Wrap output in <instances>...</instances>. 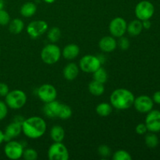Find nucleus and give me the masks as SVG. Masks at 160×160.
<instances>
[{
    "mask_svg": "<svg viewBox=\"0 0 160 160\" xmlns=\"http://www.w3.org/2000/svg\"><path fill=\"white\" fill-rule=\"evenodd\" d=\"M46 129V123L40 117H31L24 119L22 123V132L28 138H40L45 134Z\"/></svg>",
    "mask_w": 160,
    "mask_h": 160,
    "instance_id": "nucleus-1",
    "label": "nucleus"
},
{
    "mask_svg": "<svg viewBox=\"0 0 160 160\" xmlns=\"http://www.w3.org/2000/svg\"><path fill=\"white\" fill-rule=\"evenodd\" d=\"M134 95L126 88H117L110 95V104L112 107L120 110L131 108L134 104Z\"/></svg>",
    "mask_w": 160,
    "mask_h": 160,
    "instance_id": "nucleus-2",
    "label": "nucleus"
},
{
    "mask_svg": "<svg viewBox=\"0 0 160 160\" xmlns=\"http://www.w3.org/2000/svg\"><path fill=\"white\" fill-rule=\"evenodd\" d=\"M5 102L12 109H19L25 106L27 102V95L20 89L9 91L5 97Z\"/></svg>",
    "mask_w": 160,
    "mask_h": 160,
    "instance_id": "nucleus-3",
    "label": "nucleus"
},
{
    "mask_svg": "<svg viewBox=\"0 0 160 160\" xmlns=\"http://www.w3.org/2000/svg\"><path fill=\"white\" fill-rule=\"evenodd\" d=\"M61 50L56 43H50L45 45L41 52V59L45 63L52 65L60 59Z\"/></svg>",
    "mask_w": 160,
    "mask_h": 160,
    "instance_id": "nucleus-4",
    "label": "nucleus"
},
{
    "mask_svg": "<svg viewBox=\"0 0 160 160\" xmlns=\"http://www.w3.org/2000/svg\"><path fill=\"white\" fill-rule=\"evenodd\" d=\"M48 158L50 160H68L69 151L62 142H54L48 150Z\"/></svg>",
    "mask_w": 160,
    "mask_h": 160,
    "instance_id": "nucleus-5",
    "label": "nucleus"
},
{
    "mask_svg": "<svg viewBox=\"0 0 160 160\" xmlns=\"http://www.w3.org/2000/svg\"><path fill=\"white\" fill-rule=\"evenodd\" d=\"M134 12L137 18L142 21L150 20L154 15L155 7L151 2L144 0L138 3L134 9Z\"/></svg>",
    "mask_w": 160,
    "mask_h": 160,
    "instance_id": "nucleus-6",
    "label": "nucleus"
},
{
    "mask_svg": "<svg viewBox=\"0 0 160 160\" xmlns=\"http://www.w3.org/2000/svg\"><path fill=\"white\" fill-rule=\"evenodd\" d=\"M80 69L84 73H93L100 67L102 63L97 56L86 55L81 59L79 62Z\"/></svg>",
    "mask_w": 160,
    "mask_h": 160,
    "instance_id": "nucleus-7",
    "label": "nucleus"
},
{
    "mask_svg": "<svg viewBox=\"0 0 160 160\" xmlns=\"http://www.w3.org/2000/svg\"><path fill=\"white\" fill-rule=\"evenodd\" d=\"M24 146L20 142L17 141H9L6 142L4 148V153L9 159L17 160L20 159L23 156Z\"/></svg>",
    "mask_w": 160,
    "mask_h": 160,
    "instance_id": "nucleus-8",
    "label": "nucleus"
},
{
    "mask_svg": "<svg viewBox=\"0 0 160 160\" xmlns=\"http://www.w3.org/2000/svg\"><path fill=\"white\" fill-rule=\"evenodd\" d=\"M26 30L30 37L32 38H38L48 31V25L45 20H34L28 25Z\"/></svg>",
    "mask_w": 160,
    "mask_h": 160,
    "instance_id": "nucleus-9",
    "label": "nucleus"
},
{
    "mask_svg": "<svg viewBox=\"0 0 160 160\" xmlns=\"http://www.w3.org/2000/svg\"><path fill=\"white\" fill-rule=\"evenodd\" d=\"M128 23L123 18L117 17L112 19L109 25V31L111 35L114 38H120L127 32Z\"/></svg>",
    "mask_w": 160,
    "mask_h": 160,
    "instance_id": "nucleus-10",
    "label": "nucleus"
},
{
    "mask_svg": "<svg viewBox=\"0 0 160 160\" xmlns=\"http://www.w3.org/2000/svg\"><path fill=\"white\" fill-rule=\"evenodd\" d=\"M37 95L41 101L46 103L56 99L57 91L52 84H44L38 88Z\"/></svg>",
    "mask_w": 160,
    "mask_h": 160,
    "instance_id": "nucleus-11",
    "label": "nucleus"
},
{
    "mask_svg": "<svg viewBox=\"0 0 160 160\" xmlns=\"http://www.w3.org/2000/svg\"><path fill=\"white\" fill-rule=\"evenodd\" d=\"M133 106L138 112L141 113H148L153 109L154 102L151 97L143 95L134 98Z\"/></svg>",
    "mask_w": 160,
    "mask_h": 160,
    "instance_id": "nucleus-12",
    "label": "nucleus"
},
{
    "mask_svg": "<svg viewBox=\"0 0 160 160\" xmlns=\"http://www.w3.org/2000/svg\"><path fill=\"white\" fill-rule=\"evenodd\" d=\"M145 123L149 132L157 133L160 131V111L153 110L147 113Z\"/></svg>",
    "mask_w": 160,
    "mask_h": 160,
    "instance_id": "nucleus-13",
    "label": "nucleus"
},
{
    "mask_svg": "<svg viewBox=\"0 0 160 160\" xmlns=\"http://www.w3.org/2000/svg\"><path fill=\"white\" fill-rule=\"evenodd\" d=\"M61 106H62V103L59 102V101H56V100H53V101L45 103V106L43 107L44 114L48 118H58Z\"/></svg>",
    "mask_w": 160,
    "mask_h": 160,
    "instance_id": "nucleus-14",
    "label": "nucleus"
},
{
    "mask_svg": "<svg viewBox=\"0 0 160 160\" xmlns=\"http://www.w3.org/2000/svg\"><path fill=\"white\" fill-rule=\"evenodd\" d=\"M22 132V123L12 121L7 125L5 130V142H9L12 138L18 137Z\"/></svg>",
    "mask_w": 160,
    "mask_h": 160,
    "instance_id": "nucleus-15",
    "label": "nucleus"
},
{
    "mask_svg": "<svg viewBox=\"0 0 160 160\" xmlns=\"http://www.w3.org/2000/svg\"><path fill=\"white\" fill-rule=\"evenodd\" d=\"M98 46L103 52H111L117 47V42L112 36H105L98 42Z\"/></svg>",
    "mask_w": 160,
    "mask_h": 160,
    "instance_id": "nucleus-16",
    "label": "nucleus"
},
{
    "mask_svg": "<svg viewBox=\"0 0 160 160\" xmlns=\"http://www.w3.org/2000/svg\"><path fill=\"white\" fill-rule=\"evenodd\" d=\"M79 67L74 62L67 64L63 69V77L67 81H73L79 74Z\"/></svg>",
    "mask_w": 160,
    "mask_h": 160,
    "instance_id": "nucleus-17",
    "label": "nucleus"
},
{
    "mask_svg": "<svg viewBox=\"0 0 160 160\" xmlns=\"http://www.w3.org/2000/svg\"><path fill=\"white\" fill-rule=\"evenodd\" d=\"M80 53V48L76 44H69L66 45L62 52V55L67 60H72L78 56Z\"/></svg>",
    "mask_w": 160,
    "mask_h": 160,
    "instance_id": "nucleus-18",
    "label": "nucleus"
},
{
    "mask_svg": "<svg viewBox=\"0 0 160 160\" xmlns=\"http://www.w3.org/2000/svg\"><path fill=\"white\" fill-rule=\"evenodd\" d=\"M142 30H143L142 22L138 19L131 21L127 27V31L132 37L138 36L142 32Z\"/></svg>",
    "mask_w": 160,
    "mask_h": 160,
    "instance_id": "nucleus-19",
    "label": "nucleus"
},
{
    "mask_svg": "<svg viewBox=\"0 0 160 160\" xmlns=\"http://www.w3.org/2000/svg\"><path fill=\"white\" fill-rule=\"evenodd\" d=\"M37 12V6L34 2H27L24 4L22 5L20 8V14L23 17L29 18L33 17Z\"/></svg>",
    "mask_w": 160,
    "mask_h": 160,
    "instance_id": "nucleus-20",
    "label": "nucleus"
},
{
    "mask_svg": "<svg viewBox=\"0 0 160 160\" xmlns=\"http://www.w3.org/2000/svg\"><path fill=\"white\" fill-rule=\"evenodd\" d=\"M50 137L54 142H62L65 138V131L62 127L55 125L50 130Z\"/></svg>",
    "mask_w": 160,
    "mask_h": 160,
    "instance_id": "nucleus-21",
    "label": "nucleus"
},
{
    "mask_svg": "<svg viewBox=\"0 0 160 160\" xmlns=\"http://www.w3.org/2000/svg\"><path fill=\"white\" fill-rule=\"evenodd\" d=\"M88 91L95 96H100L105 92V85L103 83L93 80L88 84Z\"/></svg>",
    "mask_w": 160,
    "mask_h": 160,
    "instance_id": "nucleus-22",
    "label": "nucleus"
},
{
    "mask_svg": "<svg viewBox=\"0 0 160 160\" xmlns=\"http://www.w3.org/2000/svg\"><path fill=\"white\" fill-rule=\"evenodd\" d=\"M8 25H9V32L13 34H18L21 33L24 28V23L21 19L19 18H15L10 20Z\"/></svg>",
    "mask_w": 160,
    "mask_h": 160,
    "instance_id": "nucleus-23",
    "label": "nucleus"
},
{
    "mask_svg": "<svg viewBox=\"0 0 160 160\" xmlns=\"http://www.w3.org/2000/svg\"><path fill=\"white\" fill-rule=\"evenodd\" d=\"M95 111L100 117H106L112 112V106L108 102H102L96 106Z\"/></svg>",
    "mask_w": 160,
    "mask_h": 160,
    "instance_id": "nucleus-24",
    "label": "nucleus"
},
{
    "mask_svg": "<svg viewBox=\"0 0 160 160\" xmlns=\"http://www.w3.org/2000/svg\"><path fill=\"white\" fill-rule=\"evenodd\" d=\"M47 31H48L47 38L51 42V43H56V42L60 40L62 32H61V30L58 27H53V28H50Z\"/></svg>",
    "mask_w": 160,
    "mask_h": 160,
    "instance_id": "nucleus-25",
    "label": "nucleus"
},
{
    "mask_svg": "<svg viewBox=\"0 0 160 160\" xmlns=\"http://www.w3.org/2000/svg\"><path fill=\"white\" fill-rule=\"evenodd\" d=\"M159 138L155 133L150 132L149 134H147L145 138V145L149 148H155L159 145Z\"/></svg>",
    "mask_w": 160,
    "mask_h": 160,
    "instance_id": "nucleus-26",
    "label": "nucleus"
},
{
    "mask_svg": "<svg viewBox=\"0 0 160 160\" xmlns=\"http://www.w3.org/2000/svg\"><path fill=\"white\" fill-rule=\"evenodd\" d=\"M93 78L94 80L98 81V82L105 84L108 79L107 71L103 67H100L98 70H96L93 73Z\"/></svg>",
    "mask_w": 160,
    "mask_h": 160,
    "instance_id": "nucleus-27",
    "label": "nucleus"
},
{
    "mask_svg": "<svg viewBox=\"0 0 160 160\" xmlns=\"http://www.w3.org/2000/svg\"><path fill=\"white\" fill-rule=\"evenodd\" d=\"M72 114H73V111H72L71 108L68 105L62 103L58 118L61 119V120H68L72 117Z\"/></svg>",
    "mask_w": 160,
    "mask_h": 160,
    "instance_id": "nucleus-28",
    "label": "nucleus"
},
{
    "mask_svg": "<svg viewBox=\"0 0 160 160\" xmlns=\"http://www.w3.org/2000/svg\"><path fill=\"white\" fill-rule=\"evenodd\" d=\"M113 160H131L132 156L128 152L125 150H118L112 155Z\"/></svg>",
    "mask_w": 160,
    "mask_h": 160,
    "instance_id": "nucleus-29",
    "label": "nucleus"
},
{
    "mask_svg": "<svg viewBox=\"0 0 160 160\" xmlns=\"http://www.w3.org/2000/svg\"><path fill=\"white\" fill-rule=\"evenodd\" d=\"M38 152L34 148H26L23 150V156L22 157L25 160H36L38 159Z\"/></svg>",
    "mask_w": 160,
    "mask_h": 160,
    "instance_id": "nucleus-30",
    "label": "nucleus"
},
{
    "mask_svg": "<svg viewBox=\"0 0 160 160\" xmlns=\"http://www.w3.org/2000/svg\"><path fill=\"white\" fill-rule=\"evenodd\" d=\"M10 22V16L7 11L4 9L0 10V25L2 26H6Z\"/></svg>",
    "mask_w": 160,
    "mask_h": 160,
    "instance_id": "nucleus-31",
    "label": "nucleus"
},
{
    "mask_svg": "<svg viewBox=\"0 0 160 160\" xmlns=\"http://www.w3.org/2000/svg\"><path fill=\"white\" fill-rule=\"evenodd\" d=\"M98 153L101 157L102 158H107L111 156V148H109L108 145H102L98 147Z\"/></svg>",
    "mask_w": 160,
    "mask_h": 160,
    "instance_id": "nucleus-32",
    "label": "nucleus"
},
{
    "mask_svg": "<svg viewBox=\"0 0 160 160\" xmlns=\"http://www.w3.org/2000/svg\"><path fill=\"white\" fill-rule=\"evenodd\" d=\"M117 45L119 46V48L121 50H128L130 47V41L128 38L124 37V36H122V37L119 38V41L117 42Z\"/></svg>",
    "mask_w": 160,
    "mask_h": 160,
    "instance_id": "nucleus-33",
    "label": "nucleus"
},
{
    "mask_svg": "<svg viewBox=\"0 0 160 160\" xmlns=\"http://www.w3.org/2000/svg\"><path fill=\"white\" fill-rule=\"evenodd\" d=\"M8 114V106L5 102L0 100V121L4 120Z\"/></svg>",
    "mask_w": 160,
    "mask_h": 160,
    "instance_id": "nucleus-34",
    "label": "nucleus"
},
{
    "mask_svg": "<svg viewBox=\"0 0 160 160\" xmlns=\"http://www.w3.org/2000/svg\"><path fill=\"white\" fill-rule=\"evenodd\" d=\"M135 131L139 135H143V134H146V132L148 131V129H147V127L145 125V123H139V124H138L136 126Z\"/></svg>",
    "mask_w": 160,
    "mask_h": 160,
    "instance_id": "nucleus-35",
    "label": "nucleus"
},
{
    "mask_svg": "<svg viewBox=\"0 0 160 160\" xmlns=\"http://www.w3.org/2000/svg\"><path fill=\"white\" fill-rule=\"evenodd\" d=\"M9 86H8L6 83H0V96L6 97V95L9 93Z\"/></svg>",
    "mask_w": 160,
    "mask_h": 160,
    "instance_id": "nucleus-36",
    "label": "nucleus"
},
{
    "mask_svg": "<svg viewBox=\"0 0 160 160\" xmlns=\"http://www.w3.org/2000/svg\"><path fill=\"white\" fill-rule=\"evenodd\" d=\"M152 100L156 104L160 105V91H158V92H155L154 95L152 96Z\"/></svg>",
    "mask_w": 160,
    "mask_h": 160,
    "instance_id": "nucleus-37",
    "label": "nucleus"
},
{
    "mask_svg": "<svg viewBox=\"0 0 160 160\" xmlns=\"http://www.w3.org/2000/svg\"><path fill=\"white\" fill-rule=\"evenodd\" d=\"M142 26H143V29L148 30L152 27V23L150 20H142Z\"/></svg>",
    "mask_w": 160,
    "mask_h": 160,
    "instance_id": "nucleus-38",
    "label": "nucleus"
},
{
    "mask_svg": "<svg viewBox=\"0 0 160 160\" xmlns=\"http://www.w3.org/2000/svg\"><path fill=\"white\" fill-rule=\"evenodd\" d=\"M23 120H24V118H23V117L20 115L15 116V117H14V119H13V121L18 122V123H23Z\"/></svg>",
    "mask_w": 160,
    "mask_h": 160,
    "instance_id": "nucleus-39",
    "label": "nucleus"
},
{
    "mask_svg": "<svg viewBox=\"0 0 160 160\" xmlns=\"http://www.w3.org/2000/svg\"><path fill=\"white\" fill-rule=\"evenodd\" d=\"M5 142V134L2 130H0V145Z\"/></svg>",
    "mask_w": 160,
    "mask_h": 160,
    "instance_id": "nucleus-40",
    "label": "nucleus"
},
{
    "mask_svg": "<svg viewBox=\"0 0 160 160\" xmlns=\"http://www.w3.org/2000/svg\"><path fill=\"white\" fill-rule=\"evenodd\" d=\"M5 6V0H0V10L4 9Z\"/></svg>",
    "mask_w": 160,
    "mask_h": 160,
    "instance_id": "nucleus-41",
    "label": "nucleus"
},
{
    "mask_svg": "<svg viewBox=\"0 0 160 160\" xmlns=\"http://www.w3.org/2000/svg\"><path fill=\"white\" fill-rule=\"evenodd\" d=\"M43 1L45 2L48 3V4H52V3L56 1V0H43Z\"/></svg>",
    "mask_w": 160,
    "mask_h": 160,
    "instance_id": "nucleus-42",
    "label": "nucleus"
},
{
    "mask_svg": "<svg viewBox=\"0 0 160 160\" xmlns=\"http://www.w3.org/2000/svg\"><path fill=\"white\" fill-rule=\"evenodd\" d=\"M0 54H1V48H0Z\"/></svg>",
    "mask_w": 160,
    "mask_h": 160,
    "instance_id": "nucleus-43",
    "label": "nucleus"
}]
</instances>
